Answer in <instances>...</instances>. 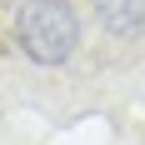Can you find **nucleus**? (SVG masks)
Returning <instances> with one entry per match:
<instances>
[{"label": "nucleus", "mask_w": 145, "mask_h": 145, "mask_svg": "<svg viewBox=\"0 0 145 145\" xmlns=\"http://www.w3.org/2000/svg\"><path fill=\"white\" fill-rule=\"evenodd\" d=\"M15 45L35 65H65L80 50V15L70 0H25L15 10Z\"/></svg>", "instance_id": "f257e3e1"}, {"label": "nucleus", "mask_w": 145, "mask_h": 145, "mask_svg": "<svg viewBox=\"0 0 145 145\" xmlns=\"http://www.w3.org/2000/svg\"><path fill=\"white\" fill-rule=\"evenodd\" d=\"M95 15H100V25L120 40H135L145 35V0H95Z\"/></svg>", "instance_id": "f03ea898"}]
</instances>
